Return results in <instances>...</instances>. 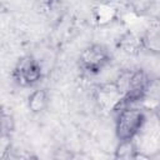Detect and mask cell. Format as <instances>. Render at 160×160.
<instances>
[{
    "label": "cell",
    "mask_w": 160,
    "mask_h": 160,
    "mask_svg": "<svg viewBox=\"0 0 160 160\" xmlns=\"http://www.w3.org/2000/svg\"><path fill=\"white\" fill-rule=\"evenodd\" d=\"M14 78L19 84L24 86H29L38 82L41 78L40 64L30 55L21 58L14 69Z\"/></svg>",
    "instance_id": "obj_4"
},
{
    "label": "cell",
    "mask_w": 160,
    "mask_h": 160,
    "mask_svg": "<svg viewBox=\"0 0 160 160\" xmlns=\"http://www.w3.org/2000/svg\"><path fill=\"white\" fill-rule=\"evenodd\" d=\"M95 100L98 105L105 111L119 110V108L121 109V105H126L124 95L116 86L115 81L99 85L95 91Z\"/></svg>",
    "instance_id": "obj_3"
},
{
    "label": "cell",
    "mask_w": 160,
    "mask_h": 160,
    "mask_svg": "<svg viewBox=\"0 0 160 160\" xmlns=\"http://www.w3.org/2000/svg\"><path fill=\"white\" fill-rule=\"evenodd\" d=\"M110 61L108 49L101 44H92L85 48L80 54V66L89 72L101 71Z\"/></svg>",
    "instance_id": "obj_2"
},
{
    "label": "cell",
    "mask_w": 160,
    "mask_h": 160,
    "mask_svg": "<svg viewBox=\"0 0 160 160\" xmlns=\"http://www.w3.org/2000/svg\"><path fill=\"white\" fill-rule=\"evenodd\" d=\"M48 101H49V99H48L46 91L42 89H39V90H35L30 94V96L28 99V106H29L31 112L39 114L46 109Z\"/></svg>",
    "instance_id": "obj_7"
},
{
    "label": "cell",
    "mask_w": 160,
    "mask_h": 160,
    "mask_svg": "<svg viewBox=\"0 0 160 160\" xmlns=\"http://www.w3.org/2000/svg\"><path fill=\"white\" fill-rule=\"evenodd\" d=\"M119 46L122 49V51L128 54H138L140 50H142V42H141V35L136 36L131 32L124 34L119 40Z\"/></svg>",
    "instance_id": "obj_6"
},
{
    "label": "cell",
    "mask_w": 160,
    "mask_h": 160,
    "mask_svg": "<svg viewBox=\"0 0 160 160\" xmlns=\"http://www.w3.org/2000/svg\"><path fill=\"white\" fill-rule=\"evenodd\" d=\"M146 122L144 110L140 108L125 106L119 110L115 121V132L119 140H130L140 134Z\"/></svg>",
    "instance_id": "obj_1"
},
{
    "label": "cell",
    "mask_w": 160,
    "mask_h": 160,
    "mask_svg": "<svg viewBox=\"0 0 160 160\" xmlns=\"http://www.w3.org/2000/svg\"><path fill=\"white\" fill-rule=\"evenodd\" d=\"M139 152L134 139L130 140H119V145L115 150L116 159H135L136 154Z\"/></svg>",
    "instance_id": "obj_8"
},
{
    "label": "cell",
    "mask_w": 160,
    "mask_h": 160,
    "mask_svg": "<svg viewBox=\"0 0 160 160\" xmlns=\"http://www.w3.org/2000/svg\"><path fill=\"white\" fill-rule=\"evenodd\" d=\"M142 50L152 55H160V19L151 20L141 34Z\"/></svg>",
    "instance_id": "obj_5"
}]
</instances>
